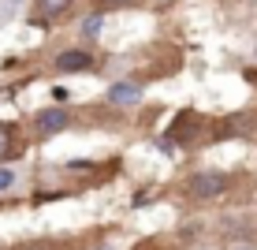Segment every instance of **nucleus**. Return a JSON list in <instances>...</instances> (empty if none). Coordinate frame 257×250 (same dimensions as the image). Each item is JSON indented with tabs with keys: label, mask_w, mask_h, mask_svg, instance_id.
Returning <instances> with one entry per match:
<instances>
[{
	"label": "nucleus",
	"mask_w": 257,
	"mask_h": 250,
	"mask_svg": "<svg viewBox=\"0 0 257 250\" xmlns=\"http://www.w3.org/2000/svg\"><path fill=\"white\" fill-rule=\"evenodd\" d=\"M227 187H231V180H227L224 172H198V176H190L187 191L194 198H220Z\"/></svg>",
	"instance_id": "nucleus-1"
},
{
	"label": "nucleus",
	"mask_w": 257,
	"mask_h": 250,
	"mask_svg": "<svg viewBox=\"0 0 257 250\" xmlns=\"http://www.w3.org/2000/svg\"><path fill=\"white\" fill-rule=\"evenodd\" d=\"M34 127H38L41 135H60V131L71 127V116L64 109H41L38 116H34Z\"/></svg>",
	"instance_id": "nucleus-2"
},
{
	"label": "nucleus",
	"mask_w": 257,
	"mask_h": 250,
	"mask_svg": "<svg viewBox=\"0 0 257 250\" xmlns=\"http://www.w3.org/2000/svg\"><path fill=\"white\" fill-rule=\"evenodd\" d=\"M90 67H93V56L82 49H71L56 56V71H90Z\"/></svg>",
	"instance_id": "nucleus-3"
},
{
	"label": "nucleus",
	"mask_w": 257,
	"mask_h": 250,
	"mask_svg": "<svg viewBox=\"0 0 257 250\" xmlns=\"http://www.w3.org/2000/svg\"><path fill=\"white\" fill-rule=\"evenodd\" d=\"M138 97H142V90H138L135 82H116L108 90V101L112 105H138Z\"/></svg>",
	"instance_id": "nucleus-4"
},
{
	"label": "nucleus",
	"mask_w": 257,
	"mask_h": 250,
	"mask_svg": "<svg viewBox=\"0 0 257 250\" xmlns=\"http://www.w3.org/2000/svg\"><path fill=\"white\" fill-rule=\"evenodd\" d=\"M38 12H45V19H64L71 12V0H38Z\"/></svg>",
	"instance_id": "nucleus-5"
},
{
	"label": "nucleus",
	"mask_w": 257,
	"mask_h": 250,
	"mask_svg": "<svg viewBox=\"0 0 257 250\" xmlns=\"http://www.w3.org/2000/svg\"><path fill=\"white\" fill-rule=\"evenodd\" d=\"M15 131H19V127H12V123H0V160L12 157V149H15Z\"/></svg>",
	"instance_id": "nucleus-6"
},
{
	"label": "nucleus",
	"mask_w": 257,
	"mask_h": 250,
	"mask_svg": "<svg viewBox=\"0 0 257 250\" xmlns=\"http://www.w3.org/2000/svg\"><path fill=\"white\" fill-rule=\"evenodd\" d=\"M12 183H15V172L12 168H0V191H8Z\"/></svg>",
	"instance_id": "nucleus-7"
},
{
	"label": "nucleus",
	"mask_w": 257,
	"mask_h": 250,
	"mask_svg": "<svg viewBox=\"0 0 257 250\" xmlns=\"http://www.w3.org/2000/svg\"><path fill=\"white\" fill-rule=\"evenodd\" d=\"M101 19H104V12H97V15H93V19H90V23H86V34H97V30H101Z\"/></svg>",
	"instance_id": "nucleus-8"
},
{
	"label": "nucleus",
	"mask_w": 257,
	"mask_h": 250,
	"mask_svg": "<svg viewBox=\"0 0 257 250\" xmlns=\"http://www.w3.org/2000/svg\"><path fill=\"white\" fill-rule=\"evenodd\" d=\"M19 250H56V246H52V243H23Z\"/></svg>",
	"instance_id": "nucleus-9"
},
{
	"label": "nucleus",
	"mask_w": 257,
	"mask_h": 250,
	"mask_svg": "<svg viewBox=\"0 0 257 250\" xmlns=\"http://www.w3.org/2000/svg\"><path fill=\"white\" fill-rule=\"evenodd\" d=\"M93 250H112V246H93Z\"/></svg>",
	"instance_id": "nucleus-10"
},
{
	"label": "nucleus",
	"mask_w": 257,
	"mask_h": 250,
	"mask_svg": "<svg viewBox=\"0 0 257 250\" xmlns=\"http://www.w3.org/2000/svg\"><path fill=\"white\" fill-rule=\"evenodd\" d=\"M112 4H127V0H112Z\"/></svg>",
	"instance_id": "nucleus-11"
}]
</instances>
